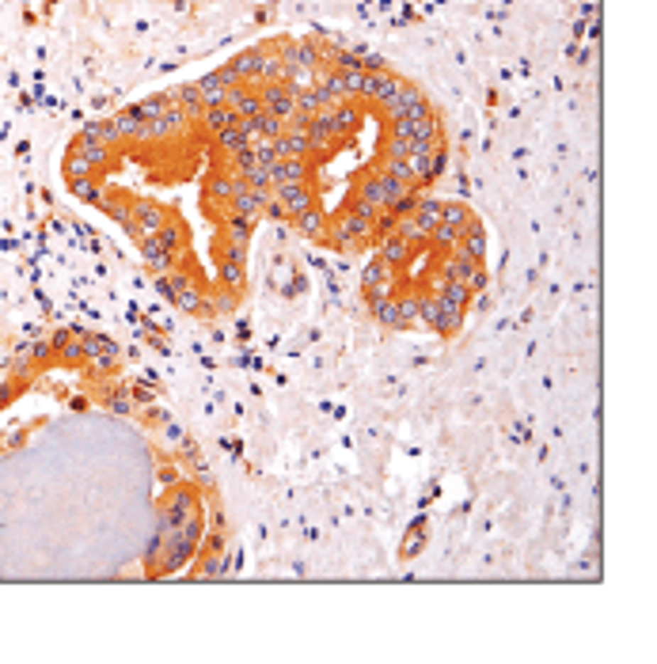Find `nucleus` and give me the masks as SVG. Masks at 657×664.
Wrapping results in <instances>:
<instances>
[{
    "label": "nucleus",
    "mask_w": 657,
    "mask_h": 664,
    "mask_svg": "<svg viewBox=\"0 0 657 664\" xmlns=\"http://www.w3.org/2000/svg\"><path fill=\"white\" fill-rule=\"evenodd\" d=\"M407 168H411V183H430L437 171L445 168V152L437 145H418L414 141L407 152Z\"/></svg>",
    "instance_id": "obj_1"
},
{
    "label": "nucleus",
    "mask_w": 657,
    "mask_h": 664,
    "mask_svg": "<svg viewBox=\"0 0 657 664\" xmlns=\"http://www.w3.org/2000/svg\"><path fill=\"white\" fill-rule=\"evenodd\" d=\"M384 110L391 114V121L396 118H422V114H430V103H425V92H418V87H399V92L384 103Z\"/></svg>",
    "instance_id": "obj_2"
},
{
    "label": "nucleus",
    "mask_w": 657,
    "mask_h": 664,
    "mask_svg": "<svg viewBox=\"0 0 657 664\" xmlns=\"http://www.w3.org/2000/svg\"><path fill=\"white\" fill-rule=\"evenodd\" d=\"M293 95H297V92H293L286 80H273V84H266V92H262L259 99H262V110H266V114L289 121L293 114H297V103H293Z\"/></svg>",
    "instance_id": "obj_3"
},
{
    "label": "nucleus",
    "mask_w": 657,
    "mask_h": 664,
    "mask_svg": "<svg viewBox=\"0 0 657 664\" xmlns=\"http://www.w3.org/2000/svg\"><path fill=\"white\" fill-rule=\"evenodd\" d=\"M304 179H308V163L300 156H286V160L270 163V186H293Z\"/></svg>",
    "instance_id": "obj_4"
},
{
    "label": "nucleus",
    "mask_w": 657,
    "mask_h": 664,
    "mask_svg": "<svg viewBox=\"0 0 657 664\" xmlns=\"http://www.w3.org/2000/svg\"><path fill=\"white\" fill-rule=\"evenodd\" d=\"M163 224H168V217H163L156 205H137V209H134V217H129V228H134L141 239L152 236V232H160Z\"/></svg>",
    "instance_id": "obj_5"
},
{
    "label": "nucleus",
    "mask_w": 657,
    "mask_h": 664,
    "mask_svg": "<svg viewBox=\"0 0 657 664\" xmlns=\"http://www.w3.org/2000/svg\"><path fill=\"white\" fill-rule=\"evenodd\" d=\"M278 190V202H281V209L286 213H304V209H312V194H308V186L304 183H293V186H273Z\"/></svg>",
    "instance_id": "obj_6"
},
{
    "label": "nucleus",
    "mask_w": 657,
    "mask_h": 664,
    "mask_svg": "<svg viewBox=\"0 0 657 664\" xmlns=\"http://www.w3.org/2000/svg\"><path fill=\"white\" fill-rule=\"evenodd\" d=\"M411 217H414V224H418L425 236H430V232L441 224V202H433V197H422V202L414 205V213H411Z\"/></svg>",
    "instance_id": "obj_7"
},
{
    "label": "nucleus",
    "mask_w": 657,
    "mask_h": 664,
    "mask_svg": "<svg viewBox=\"0 0 657 664\" xmlns=\"http://www.w3.org/2000/svg\"><path fill=\"white\" fill-rule=\"evenodd\" d=\"M194 87H198V95H202V107H221V103H224V92H228V87L221 84V76H217V72L202 76V80L194 84Z\"/></svg>",
    "instance_id": "obj_8"
},
{
    "label": "nucleus",
    "mask_w": 657,
    "mask_h": 664,
    "mask_svg": "<svg viewBox=\"0 0 657 664\" xmlns=\"http://www.w3.org/2000/svg\"><path fill=\"white\" fill-rule=\"evenodd\" d=\"M437 293H441V304H452V307H464L467 296H472L464 281H452V278H445V273L437 278Z\"/></svg>",
    "instance_id": "obj_9"
},
{
    "label": "nucleus",
    "mask_w": 657,
    "mask_h": 664,
    "mask_svg": "<svg viewBox=\"0 0 657 664\" xmlns=\"http://www.w3.org/2000/svg\"><path fill=\"white\" fill-rule=\"evenodd\" d=\"M437 137H441V126L433 121V114L411 118V141H418V145H437Z\"/></svg>",
    "instance_id": "obj_10"
},
{
    "label": "nucleus",
    "mask_w": 657,
    "mask_h": 664,
    "mask_svg": "<svg viewBox=\"0 0 657 664\" xmlns=\"http://www.w3.org/2000/svg\"><path fill=\"white\" fill-rule=\"evenodd\" d=\"M198 121H205V129H210L213 137H217L221 129H228V126H232V121H236V114H232V110H228V107L221 103V107H205Z\"/></svg>",
    "instance_id": "obj_11"
},
{
    "label": "nucleus",
    "mask_w": 657,
    "mask_h": 664,
    "mask_svg": "<svg viewBox=\"0 0 657 664\" xmlns=\"http://www.w3.org/2000/svg\"><path fill=\"white\" fill-rule=\"evenodd\" d=\"M407 254H411V243L407 239H399V236H388L384 239V247H380V262H388V266H399L407 262Z\"/></svg>",
    "instance_id": "obj_12"
},
{
    "label": "nucleus",
    "mask_w": 657,
    "mask_h": 664,
    "mask_svg": "<svg viewBox=\"0 0 657 664\" xmlns=\"http://www.w3.org/2000/svg\"><path fill=\"white\" fill-rule=\"evenodd\" d=\"M297 228H300L308 239H323V236H327V220H323V213H315V209H304V213H297Z\"/></svg>",
    "instance_id": "obj_13"
},
{
    "label": "nucleus",
    "mask_w": 657,
    "mask_h": 664,
    "mask_svg": "<svg viewBox=\"0 0 657 664\" xmlns=\"http://www.w3.org/2000/svg\"><path fill=\"white\" fill-rule=\"evenodd\" d=\"M372 315L380 319L384 327H403V319H399V300L396 296H384V300H372Z\"/></svg>",
    "instance_id": "obj_14"
},
{
    "label": "nucleus",
    "mask_w": 657,
    "mask_h": 664,
    "mask_svg": "<svg viewBox=\"0 0 657 664\" xmlns=\"http://www.w3.org/2000/svg\"><path fill=\"white\" fill-rule=\"evenodd\" d=\"M145 239H152L156 247H163V251H179V243H183V228L179 224H163L160 232H152V236H145Z\"/></svg>",
    "instance_id": "obj_15"
},
{
    "label": "nucleus",
    "mask_w": 657,
    "mask_h": 664,
    "mask_svg": "<svg viewBox=\"0 0 657 664\" xmlns=\"http://www.w3.org/2000/svg\"><path fill=\"white\" fill-rule=\"evenodd\" d=\"M357 202H365L369 209H384V186H380V175L357 186Z\"/></svg>",
    "instance_id": "obj_16"
},
{
    "label": "nucleus",
    "mask_w": 657,
    "mask_h": 664,
    "mask_svg": "<svg viewBox=\"0 0 657 664\" xmlns=\"http://www.w3.org/2000/svg\"><path fill=\"white\" fill-rule=\"evenodd\" d=\"M217 145H221V148L228 152V156H232V152H239V148H247L251 141H247L244 133L236 129V121H232V126H228V129H221V133H217Z\"/></svg>",
    "instance_id": "obj_17"
},
{
    "label": "nucleus",
    "mask_w": 657,
    "mask_h": 664,
    "mask_svg": "<svg viewBox=\"0 0 657 664\" xmlns=\"http://www.w3.org/2000/svg\"><path fill=\"white\" fill-rule=\"evenodd\" d=\"M437 300H441V296H437ZM460 319H464V307L441 304V319H437L433 330H441V334H452V330H460Z\"/></svg>",
    "instance_id": "obj_18"
},
{
    "label": "nucleus",
    "mask_w": 657,
    "mask_h": 664,
    "mask_svg": "<svg viewBox=\"0 0 657 664\" xmlns=\"http://www.w3.org/2000/svg\"><path fill=\"white\" fill-rule=\"evenodd\" d=\"M145 258L156 266L160 273H168V270H171V262H175V251H163V247H156L152 239H145Z\"/></svg>",
    "instance_id": "obj_19"
},
{
    "label": "nucleus",
    "mask_w": 657,
    "mask_h": 664,
    "mask_svg": "<svg viewBox=\"0 0 657 664\" xmlns=\"http://www.w3.org/2000/svg\"><path fill=\"white\" fill-rule=\"evenodd\" d=\"M255 121H259V137H266V141H273V137H281V133H286V121L273 118V114H266V110H262Z\"/></svg>",
    "instance_id": "obj_20"
},
{
    "label": "nucleus",
    "mask_w": 657,
    "mask_h": 664,
    "mask_svg": "<svg viewBox=\"0 0 657 664\" xmlns=\"http://www.w3.org/2000/svg\"><path fill=\"white\" fill-rule=\"evenodd\" d=\"M65 168H69V175H72V179H92V175H95V168H92V160H87V156H84L80 148H76L72 156H69V163H65Z\"/></svg>",
    "instance_id": "obj_21"
},
{
    "label": "nucleus",
    "mask_w": 657,
    "mask_h": 664,
    "mask_svg": "<svg viewBox=\"0 0 657 664\" xmlns=\"http://www.w3.org/2000/svg\"><path fill=\"white\" fill-rule=\"evenodd\" d=\"M430 239H437L441 247H456V243L464 239V228H452V224H445V220H441V224L430 232Z\"/></svg>",
    "instance_id": "obj_22"
},
{
    "label": "nucleus",
    "mask_w": 657,
    "mask_h": 664,
    "mask_svg": "<svg viewBox=\"0 0 657 664\" xmlns=\"http://www.w3.org/2000/svg\"><path fill=\"white\" fill-rule=\"evenodd\" d=\"M251 236V220H244L239 213H228V243H247Z\"/></svg>",
    "instance_id": "obj_23"
},
{
    "label": "nucleus",
    "mask_w": 657,
    "mask_h": 664,
    "mask_svg": "<svg viewBox=\"0 0 657 664\" xmlns=\"http://www.w3.org/2000/svg\"><path fill=\"white\" fill-rule=\"evenodd\" d=\"M232 69L244 76V80H251L255 76V69H259V50H247V53H239V58L232 61Z\"/></svg>",
    "instance_id": "obj_24"
},
{
    "label": "nucleus",
    "mask_w": 657,
    "mask_h": 664,
    "mask_svg": "<svg viewBox=\"0 0 657 664\" xmlns=\"http://www.w3.org/2000/svg\"><path fill=\"white\" fill-rule=\"evenodd\" d=\"M441 220H445V224H452V228H464L472 217H467L464 205H441Z\"/></svg>",
    "instance_id": "obj_25"
},
{
    "label": "nucleus",
    "mask_w": 657,
    "mask_h": 664,
    "mask_svg": "<svg viewBox=\"0 0 657 664\" xmlns=\"http://www.w3.org/2000/svg\"><path fill=\"white\" fill-rule=\"evenodd\" d=\"M163 110H168V99H145V103L137 107V114L145 118V121H156Z\"/></svg>",
    "instance_id": "obj_26"
},
{
    "label": "nucleus",
    "mask_w": 657,
    "mask_h": 664,
    "mask_svg": "<svg viewBox=\"0 0 657 664\" xmlns=\"http://www.w3.org/2000/svg\"><path fill=\"white\" fill-rule=\"evenodd\" d=\"M418 319L437 327V319H441V300H418Z\"/></svg>",
    "instance_id": "obj_27"
},
{
    "label": "nucleus",
    "mask_w": 657,
    "mask_h": 664,
    "mask_svg": "<svg viewBox=\"0 0 657 664\" xmlns=\"http://www.w3.org/2000/svg\"><path fill=\"white\" fill-rule=\"evenodd\" d=\"M232 163H236V171H239V175H247V171H251V168H255V163H259V160H255V148L247 145V148L232 152Z\"/></svg>",
    "instance_id": "obj_28"
},
{
    "label": "nucleus",
    "mask_w": 657,
    "mask_h": 664,
    "mask_svg": "<svg viewBox=\"0 0 657 664\" xmlns=\"http://www.w3.org/2000/svg\"><path fill=\"white\" fill-rule=\"evenodd\" d=\"M384 175H391V179H403V183H411V168H407V160H396V156H388V160H384Z\"/></svg>",
    "instance_id": "obj_29"
},
{
    "label": "nucleus",
    "mask_w": 657,
    "mask_h": 664,
    "mask_svg": "<svg viewBox=\"0 0 657 664\" xmlns=\"http://www.w3.org/2000/svg\"><path fill=\"white\" fill-rule=\"evenodd\" d=\"M217 76H221V84H224V87H244V84H247L244 76H239V72L232 69V65H224V69H217Z\"/></svg>",
    "instance_id": "obj_30"
},
{
    "label": "nucleus",
    "mask_w": 657,
    "mask_h": 664,
    "mask_svg": "<svg viewBox=\"0 0 657 664\" xmlns=\"http://www.w3.org/2000/svg\"><path fill=\"white\" fill-rule=\"evenodd\" d=\"M399 319H403V327L414 323L418 319V300H399Z\"/></svg>",
    "instance_id": "obj_31"
},
{
    "label": "nucleus",
    "mask_w": 657,
    "mask_h": 664,
    "mask_svg": "<svg viewBox=\"0 0 657 664\" xmlns=\"http://www.w3.org/2000/svg\"><path fill=\"white\" fill-rule=\"evenodd\" d=\"M224 262L244 266V243H224Z\"/></svg>",
    "instance_id": "obj_32"
},
{
    "label": "nucleus",
    "mask_w": 657,
    "mask_h": 664,
    "mask_svg": "<svg viewBox=\"0 0 657 664\" xmlns=\"http://www.w3.org/2000/svg\"><path fill=\"white\" fill-rule=\"evenodd\" d=\"M224 281H228V285H239V281H244V266L224 262Z\"/></svg>",
    "instance_id": "obj_33"
},
{
    "label": "nucleus",
    "mask_w": 657,
    "mask_h": 664,
    "mask_svg": "<svg viewBox=\"0 0 657 664\" xmlns=\"http://www.w3.org/2000/svg\"><path fill=\"white\" fill-rule=\"evenodd\" d=\"M418 539H422V531L414 528V531H411V539H407V555H414V550H418Z\"/></svg>",
    "instance_id": "obj_34"
}]
</instances>
